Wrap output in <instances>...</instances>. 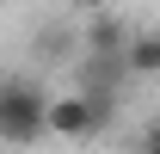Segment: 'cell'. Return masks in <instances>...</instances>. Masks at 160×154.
I'll list each match as a JSON object with an SVG mask.
<instances>
[{
	"instance_id": "1",
	"label": "cell",
	"mask_w": 160,
	"mask_h": 154,
	"mask_svg": "<svg viewBox=\"0 0 160 154\" xmlns=\"http://www.w3.org/2000/svg\"><path fill=\"white\" fill-rule=\"evenodd\" d=\"M43 123H49V86L37 74H6L0 80V142L31 148L43 142Z\"/></svg>"
},
{
	"instance_id": "2",
	"label": "cell",
	"mask_w": 160,
	"mask_h": 154,
	"mask_svg": "<svg viewBox=\"0 0 160 154\" xmlns=\"http://www.w3.org/2000/svg\"><path fill=\"white\" fill-rule=\"evenodd\" d=\"M111 117H117V105H105V99L56 93V99H49V123H43V136H56V142H86V136H99Z\"/></svg>"
},
{
	"instance_id": "3",
	"label": "cell",
	"mask_w": 160,
	"mask_h": 154,
	"mask_svg": "<svg viewBox=\"0 0 160 154\" xmlns=\"http://www.w3.org/2000/svg\"><path fill=\"white\" fill-rule=\"evenodd\" d=\"M129 37H136V31H129L117 13H92V19H86V31H80V56H123V49H129Z\"/></svg>"
},
{
	"instance_id": "4",
	"label": "cell",
	"mask_w": 160,
	"mask_h": 154,
	"mask_svg": "<svg viewBox=\"0 0 160 154\" xmlns=\"http://www.w3.org/2000/svg\"><path fill=\"white\" fill-rule=\"evenodd\" d=\"M123 68H129V80H160V31H136L123 49Z\"/></svg>"
},
{
	"instance_id": "5",
	"label": "cell",
	"mask_w": 160,
	"mask_h": 154,
	"mask_svg": "<svg viewBox=\"0 0 160 154\" xmlns=\"http://www.w3.org/2000/svg\"><path fill=\"white\" fill-rule=\"evenodd\" d=\"M31 49H37V62H62L68 49H80V43H74V31H68V25H43Z\"/></svg>"
},
{
	"instance_id": "6",
	"label": "cell",
	"mask_w": 160,
	"mask_h": 154,
	"mask_svg": "<svg viewBox=\"0 0 160 154\" xmlns=\"http://www.w3.org/2000/svg\"><path fill=\"white\" fill-rule=\"evenodd\" d=\"M142 154H160V117L148 123V136H142Z\"/></svg>"
},
{
	"instance_id": "7",
	"label": "cell",
	"mask_w": 160,
	"mask_h": 154,
	"mask_svg": "<svg viewBox=\"0 0 160 154\" xmlns=\"http://www.w3.org/2000/svg\"><path fill=\"white\" fill-rule=\"evenodd\" d=\"M74 6H86V13H105V0H74Z\"/></svg>"
},
{
	"instance_id": "8",
	"label": "cell",
	"mask_w": 160,
	"mask_h": 154,
	"mask_svg": "<svg viewBox=\"0 0 160 154\" xmlns=\"http://www.w3.org/2000/svg\"><path fill=\"white\" fill-rule=\"evenodd\" d=\"M0 6H6V0H0Z\"/></svg>"
}]
</instances>
